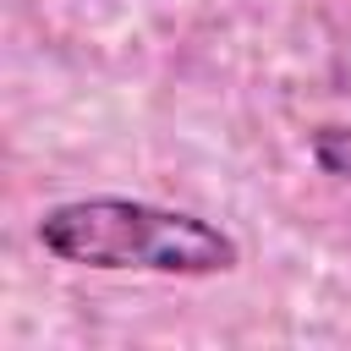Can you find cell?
Masks as SVG:
<instances>
[{"label": "cell", "instance_id": "6da1fadb", "mask_svg": "<svg viewBox=\"0 0 351 351\" xmlns=\"http://www.w3.org/2000/svg\"><path fill=\"white\" fill-rule=\"evenodd\" d=\"M38 247L55 263L77 269H143V274H176V280H214L241 269V241L170 203L93 192L66 197L38 214Z\"/></svg>", "mask_w": 351, "mask_h": 351}, {"label": "cell", "instance_id": "7a4b0ae2", "mask_svg": "<svg viewBox=\"0 0 351 351\" xmlns=\"http://www.w3.org/2000/svg\"><path fill=\"white\" fill-rule=\"evenodd\" d=\"M307 154H313V165H318L324 176L351 181V126H346V121L313 126V132H307Z\"/></svg>", "mask_w": 351, "mask_h": 351}]
</instances>
